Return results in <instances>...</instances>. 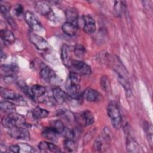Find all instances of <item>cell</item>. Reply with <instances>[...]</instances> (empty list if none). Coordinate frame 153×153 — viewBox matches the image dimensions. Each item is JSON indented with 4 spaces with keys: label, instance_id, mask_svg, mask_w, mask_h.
I'll use <instances>...</instances> for the list:
<instances>
[{
    "label": "cell",
    "instance_id": "obj_1",
    "mask_svg": "<svg viewBox=\"0 0 153 153\" xmlns=\"http://www.w3.org/2000/svg\"><path fill=\"white\" fill-rule=\"evenodd\" d=\"M2 126L7 129L11 128L14 126H27L26 125L25 117L21 114L12 112L7 116L4 117L2 119Z\"/></svg>",
    "mask_w": 153,
    "mask_h": 153
},
{
    "label": "cell",
    "instance_id": "obj_2",
    "mask_svg": "<svg viewBox=\"0 0 153 153\" xmlns=\"http://www.w3.org/2000/svg\"><path fill=\"white\" fill-rule=\"evenodd\" d=\"M108 115L111 120L113 127L117 129L122 126V118L119 108L114 102H111L107 108Z\"/></svg>",
    "mask_w": 153,
    "mask_h": 153
},
{
    "label": "cell",
    "instance_id": "obj_3",
    "mask_svg": "<svg viewBox=\"0 0 153 153\" xmlns=\"http://www.w3.org/2000/svg\"><path fill=\"white\" fill-rule=\"evenodd\" d=\"M111 140L109 131L105 128L102 136L96 139L93 144V149L97 151H105L108 147V144Z\"/></svg>",
    "mask_w": 153,
    "mask_h": 153
},
{
    "label": "cell",
    "instance_id": "obj_4",
    "mask_svg": "<svg viewBox=\"0 0 153 153\" xmlns=\"http://www.w3.org/2000/svg\"><path fill=\"white\" fill-rule=\"evenodd\" d=\"M1 95L2 98L6 100L15 101L19 105L23 106L26 105V102L23 97L14 91L6 88H1Z\"/></svg>",
    "mask_w": 153,
    "mask_h": 153
},
{
    "label": "cell",
    "instance_id": "obj_5",
    "mask_svg": "<svg viewBox=\"0 0 153 153\" xmlns=\"http://www.w3.org/2000/svg\"><path fill=\"white\" fill-rule=\"evenodd\" d=\"M40 77L45 82L51 84H58L60 81L58 79L60 78L56 75L55 72L48 66L41 68L39 72Z\"/></svg>",
    "mask_w": 153,
    "mask_h": 153
},
{
    "label": "cell",
    "instance_id": "obj_6",
    "mask_svg": "<svg viewBox=\"0 0 153 153\" xmlns=\"http://www.w3.org/2000/svg\"><path fill=\"white\" fill-rule=\"evenodd\" d=\"M8 130L10 136L16 139L29 140L30 138L29 131L25 127L14 126Z\"/></svg>",
    "mask_w": 153,
    "mask_h": 153
},
{
    "label": "cell",
    "instance_id": "obj_7",
    "mask_svg": "<svg viewBox=\"0 0 153 153\" xmlns=\"http://www.w3.org/2000/svg\"><path fill=\"white\" fill-rule=\"evenodd\" d=\"M71 68L75 72L79 75H90L91 73V69L89 65L82 61H72Z\"/></svg>",
    "mask_w": 153,
    "mask_h": 153
},
{
    "label": "cell",
    "instance_id": "obj_8",
    "mask_svg": "<svg viewBox=\"0 0 153 153\" xmlns=\"http://www.w3.org/2000/svg\"><path fill=\"white\" fill-rule=\"evenodd\" d=\"M29 39L38 50H46L48 49V42L44 38L33 32H29Z\"/></svg>",
    "mask_w": 153,
    "mask_h": 153
},
{
    "label": "cell",
    "instance_id": "obj_9",
    "mask_svg": "<svg viewBox=\"0 0 153 153\" xmlns=\"http://www.w3.org/2000/svg\"><path fill=\"white\" fill-rule=\"evenodd\" d=\"M25 19L26 23L33 30L40 32L42 29L41 23L32 12L27 11L25 14Z\"/></svg>",
    "mask_w": 153,
    "mask_h": 153
},
{
    "label": "cell",
    "instance_id": "obj_10",
    "mask_svg": "<svg viewBox=\"0 0 153 153\" xmlns=\"http://www.w3.org/2000/svg\"><path fill=\"white\" fill-rule=\"evenodd\" d=\"M76 120L81 125L88 126L93 124L94 122V117L91 111L85 110L76 115Z\"/></svg>",
    "mask_w": 153,
    "mask_h": 153
},
{
    "label": "cell",
    "instance_id": "obj_11",
    "mask_svg": "<svg viewBox=\"0 0 153 153\" xmlns=\"http://www.w3.org/2000/svg\"><path fill=\"white\" fill-rule=\"evenodd\" d=\"M82 29L88 34L93 33L96 30V24L93 18L89 15H84L82 17Z\"/></svg>",
    "mask_w": 153,
    "mask_h": 153
},
{
    "label": "cell",
    "instance_id": "obj_12",
    "mask_svg": "<svg viewBox=\"0 0 153 153\" xmlns=\"http://www.w3.org/2000/svg\"><path fill=\"white\" fill-rule=\"evenodd\" d=\"M82 98L90 102H97L100 100L101 94L97 91L91 88L85 89L82 93Z\"/></svg>",
    "mask_w": 153,
    "mask_h": 153
},
{
    "label": "cell",
    "instance_id": "obj_13",
    "mask_svg": "<svg viewBox=\"0 0 153 153\" xmlns=\"http://www.w3.org/2000/svg\"><path fill=\"white\" fill-rule=\"evenodd\" d=\"M52 94L54 100L59 104H62L66 102L69 97L67 93L59 87L54 88L53 90Z\"/></svg>",
    "mask_w": 153,
    "mask_h": 153
},
{
    "label": "cell",
    "instance_id": "obj_14",
    "mask_svg": "<svg viewBox=\"0 0 153 153\" xmlns=\"http://www.w3.org/2000/svg\"><path fill=\"white\" fill-rule=\"evenodd\" d=\"M18 71V68L15 65H2L0 68V73L2 77L15 75Z\"/></svg>",
    "mask_w": 153,
    "mask_h": 153
},
{
    "label": "cell",
    "instance_id": "obj_15",
    "mask_svg": "<svg viewBox=\"0 0 153 153\" xmlns=\"http://www.w3.org/2000/svg\"><path fill=\"white\" fill-rule=\"evenodd\" d=\"M61 59L63 64L67 67H71L72 60L70 56V47L68 45L64 44L61 50Z\"/></svg>",
    "mask_w": 153,
    "mask_h": 153
},
{
    "label": "cell",
    "instance_id": "obj_16",
    "mask_svg": "<svg viewBox=\"0 0 153 153\" xmlns=\"http://www.w3.org/2000/svg\"><path fill=\"white\" fill-rule=\"evenodd\" d=\"M65 14L67 22L72 23L78 27V14L76 10L72 8H69L65 10Z\"/></svg>",
    "mask_w": 153,
    "mask_h": 153
},
{
    "label": "cell",
    "instance_id": "obj_17",
    "mask_svg": "<svg viewBox=\"0 0 153 153\" xmlns=\"http://www.w3.org/2000/svg\"><path fill=\"white\" fill-rule=\"evenodd\" d=\"M35 8L38 13L44 16L50 14L51 11L50 5L44 1L36 2Z\"/></svg>",
    "mask_w": 153,
    "mask_h": 153
},
{
    "label": "cell",
    "instance_id": "obj_18",
    "mask_svg": "<svg viewBox=\"0 0 153 153\" xmlns=\"http://www.w3.org/2000/svg\"><path fill=\"white\" fill-rule=\"evenodd\" d=\"M38 148L43 151H50L52 152H60V148L53 143L45 141H41L38 145Z\"/></svg>",
    "mask_w": 153,
    "mask_h": 153
},
{
    "label": "cell",
    "instance_id": "obj_19",
    "mask_svg": "<svg viewBox=\"0 0 153 153\" xmlns=\"http://www.w3.org/2000/svg\"><path fill=\"white\" fill-rule=\"evenodd\" d=\"M0 35L2 40L6 44H12L15 41V36L13 33L8 29H1L0 31Z\"/></svg>",
    "mask_w": 153,
    "mask_h": 153
},
{
    "label": "cell",
    "instance_id": "obj_20",
    "mask_svg": "<svg viewBox=\"0 0 153 153\" xmlns=\"http://www.w3.org/2000/svg\"><path fill=\"white\" fill-rule=\"evenodd\" d=\"M78 27L72 23L66 22L62 26V29L63 32L68 36H72L76 34Z\"/></svg>",
    "mask_w": 153,
    "mask_h": 153
},
{
    "label": "cell",
    "instance_id": "obj_21",
    "mask_svg": "<svg viewBox=\"0 0 153 153\" xmlns=\"http://www.w3.org/2000/svg\"><path fill=\"white\" fill-rule=\"evenodd\" d=\"M1 12L2 14V15L4 16V17L5 18V19H6L7 22L8 23V24L13 29H16V27H17L16 23L15 22V21L14 20L13 17H11V16L9 13L8 8L5 5H3V4H1Z\"/></svg>",
    "mask_w": 153,
    "mask_h": 153
},
{
    "label": "cell",
    "instance_id": "obj_22",
    "mask_svg": "<svg viewBox=\"0 0 153 153\" xmlns=\"http://www.w3.org/2000/svg\"><path fill=\"white\" fill-rule=\"evenodd\" d=\"M0 108L2 111L7 113H12L16 111V106L14 103L10 101H2L0 103Z\"/></svg>",
    "mask_w": 153,
    "mask_h": 153
},
{
    "label": "cell",
    "instance_id": "obj_23",
    "mask_svg": "<svg viewBox=\"0 0 153 153\" xmlns=\"http://www.w3.org/2000/svg\"><path fill=\"white\" fill-rule=\"evenodd\" d=\"M42 135L46 139L50 140H54L57 138V136L59 135V134L54 130L51 127H45L43 129L42 132Z\"/></svg>",
    "mask_w": 153,
    "mask_h": 153
},
{
    "label": "cell",
    "instance_id": "obj_24",
    "mask_svg": "<svg viewBox=\"0 0 153 153\" xmlns=\"http://www.w3.org/2000/svg\"><path fill=\"white\" fill-rule=\"evenodd\" d=\"M31 90L34 98L35 97L39 98L41 96H44L46 93L45 87L38 84H35L32 85L31 87Z\"/></svg>",
    "mask_w": 153,
    "mask_h": 153
},
{
    "label": "cell",
    "instance_id": "obj_25",
    "mask_svg": "<svg viewBox=\"0 0 153 153\" xmlns=\"http://www.w3.org/2000/svg\"><path fill=\"white\" fill-rule=\"evenodd\" d=\"M127 149L128 152H139V146L137 144V143L131 137L128 136L127 139Z\"/></svg>",
    "mask_w": 153,
    "mask_h": 153
},
{
    "label": "cell",
    "instance_id": "obj_26",
    "mask_svg": "<svg viewBox=\"0 0 153 153\" xmlns=\"http://www.w3.org/2000/svg\"><path fill=\"white\" fill-rule=\"evenodd\" d=\"M48 111L40 107H36L32 111V115L36 119H41L47 117L48 115Z\"/></svg>",
    "mask_w": 153,
    "mask_h": 153
},
{
    "label": "cell",
    "instance_id": "obj_27",
    "mask_svg": "<svg viewBox=\"0 0 153 153\" xmlns=\"http://www.w3.org/2000/svg\"><path fill=\"white\" fill-rule=\"evenodd\" d=\"M50 127L55 130L59 134H62L65 129V127L63 123L60 120H55L53 121L51 123Z\"/></svg>",
    "mask_w": 153,
    "mask_h": 153
},
{
    "label": "cell",
    "instance_id": "obj_28",
    "mask_svg": "<svg viewBox=\"0 0 153 153\" xmlns=\"http://www.w3.org/2000/svg\"><path fill=\"white\" fill-rule=\"evenodd\" d=\"M81 81L80 75L75 72H71L69 74L68 79L67 80L68 83L73 84H79Z\"/></svg>",
    "mask_w": 153,
    "mask_h": 153
},
{
    "label": "cell",
    "instance_id": "obj_29",
    "mask_svg": "<svg viewBox=\"0 0 153 153\" xmlns=\"http://www.w3.org/2000/svg\"><path fill=\"white\" fill-rule=\"evenodd\" d=\"M64 147L69 152H72L76 150V142L72 139H66L64 141Z\"/></svg>",
    "mask_w": 153,
    "mask_h": 153
},
{
    "label": "cell",
    "instance_id": "obj_30",
    "mask_svg": "<svg viewBox=\"0 0 153 153\" xmlns=\"http://www.w3.org/2000/svg\"><path fill=\"white\" fill-rule=\"evenodd\" d=\"M74 54L78 58H83L85 54V47L80 44H77L74 47Z\"/></svg>",
    "mask_w": 153,
    "mask_h": 153
},
{
    "label": "cell",
    "instance_id": "obj_31",
    "mask_svg": "<svg viewBox=\"0 0 153 153\" xmlns=\"http://www.w3.org/2000/svg\"><path fill=\"white\" fill-rule=\"evenodd\" d=\"M100 85L103 90L106 92H110L111 84L110 81L107 76H103L100 79Z\"/></svg>",
    "mask_w": 153,
    "mask_h": 153
},
{
    "label": "cell",
    "instance_id": "obj_32",
    "mask_svg": "<svg viewBox=\"0 0 153 153\" xmlns=\"http://www.w3.org/2000/svg\"><path fill=\"white\" fill-rule=\"evenodd\" d=\"M123 3V1H115V2L114 6V10L115 14L118 16H120L123 11L124 4Z\"/></svg>",
    "mask_w": 153,
    "mask_h": 153
},
{
    "label": "cell",
    "instance_id": "obj_33",
    "mask_svg": "<svg viewBox=\"0 0 153 153\" xmlns=\"http://www.w3.org/2000/svg\"><path fill=\"white\" fill-rule=\"evenodd\" d=\"M145 128L146 133L148 142L149 143L151 146L152 147V126L151 124H149L148 123H147V124H146Z\"/></svg>",
    "mask_w": 153,
    "mask_h": 153
},
{
    "label": "cell",
    "instance_id": "obj_34",
    "mask_svg": "<svg viewBox=\"0 0 153 153\" xmlns=\"http://www.w3.org/2000/svg\"><path fill=\"white\" fill-rule=\"evenodd\" d=\"M20 147V152H33V148L30 145L25 143H19Z\"/></svg>",
    "mask_w": 153,
    "mask_h": 153
},
{
    "label": "cell",
    "instance_id": "obj_35",
    "mask_svg": "<svg viewBox=\"0 0 153 153\" xmlns=\"http://www.w3.org/2000/svg\"><path fill=\"white\" fill-rule=\"evenodd\" d=\"M14 12L16 16H20L23 12V7L21 4H17L14 8Z\"/></svg>",
    "mask_w": 153,
    "mask_h": 153
},
{
    "label": "cell",
    "instance_id": "obj_36",
    "mask_svg": "<svg viewBox=\"0 0 153 153\" xmlns=\"http://www.w3.org/2000/svg\"><path fill=\"white\" fill-rule=\"evenodd\" d=\"M16 75H11V76H9L4 78V82L7 84H11V83L13 82L14 81H16Z\"/></svg>",
    "mask_w": 153,
    "mask_h": 153
},
{
    "label": "cell",
    "instance_id": "obj_37",
    "mask_svg": "<svg viewBox=\"0 0 153 153\" xmlns=\"http://www.w3.org/2000/svg\"><path fill=\"white\" fill-rule=\"evenodd\" d=\"M9 151L12 152L18 153L20 152V147L19 144L17 145H12L9 147Z\"/></svg>",
    "mask_w": 153,
    "mask_h": 153
}]
</instances>
